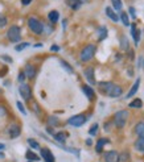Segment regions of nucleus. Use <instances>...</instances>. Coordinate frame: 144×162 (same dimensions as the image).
I'll return each instance as SVG.
<instances>
[{
  "instance_id": "1",
  "label": "nucleus",
  "mask_w": 144,
  "mask_h": 162,
  "mask_svg": "<svg viewBox=\"0 0 144 162\" xmlns=\"http://www.w3.org/2000/svg\"><path fill=\"white\" fill-rule=\"evenodd\" d=\"M99 88L104 95L110 96V98H119L122 95V88L114 85L112 82H101L99 83Z\"/></svg>"
},
{
  "instance_id": "2",
  "label": "nucleus",
  "mask_w": 144,
  "mask_h": 162,
  "mask_svg": "<svg viewBox=\"0 0 144 162\" xmlns=\"http://www.w3.org/2000/svg\"><path fill=\"white\" fill-rule=\"evenodd\" d=\"M128 120V111L126 109H122V111H118L114 115V123L118 128H123L126 125V123Z\"/></svg>"
},
{
  "instance_id": "3",
  "label": "nucleus",
  "mask_w": 144,
  "mask_h": 162,
  "mask_svg": "<svg viewBox=\"0 0 144 162\" xmlns=\"http://www.w3.org/2000/svg\"><path fill=\"white\" fill-rule=\"evenodd\" d=\"M94 54H95V46L94 45H86L82 49V51H81L79 58L82 62H89L90 60H93Z\"/></svg>"
},
{
  "instance_id": "4",
  "label": "nucleus",
  "mask_w": 144,
  "mask_h": 162,
  "mask_svg": "<svg viewBox=\"0 0 144 162\" xmlns=\"http://www.w3.org/2000/svg\"><path fill=\"white\" fill-rule=\"evenodd\" d=\"M28 27L29 29L36 34H41L42 29H44V24L41 21H39L36 17H29L28 18Z\"/></svg>"
},
{
  "instance_id": "5",
  "label": "nucleus",
  "mask_w": 144,
  "mask_h": 162,
  "mask_svg": "<svg viewBox=\"0 0 144 162\" xmlns=\"http://www.w3.org/2000/svg\"><path fill=\"white\" fill-rule=\"evenodd\" d=\"M7 36L11 42H17V41H20V38H21V30L17 25H12L7 32Z\"/></svg>"
},
{
  "instance_id": "6",
  "label": "nucleus",
  "mask_w": 144,
  "mask_h": 162,
  "mask_svg": "<svg viewBox=\"0 0 144 162\" xmlns=\"http://www.w3.org/2000/svg\"><path fill=\"white\" fill-rule=\"evenodd\" d=\"M67 123L73 127H82L85 123H86V116L79 113V115H76V116H72L70 119L67 120Z\"/></svg>"
},
{
  "instance_id": "7",
  "label": "nucleus",
  "mask_w": 144,
  "mask_h": 162,
  "mask_svg": "<svg viewBox=\"0 0 144 162\" xmlns=\"http://www.w3.org/2000/svg\"><path fill=\"white\" fill-rule=\"evenodd\" d=\"M19 92H20L21 98L25 100H29L30 96H32V90H30V86L27 85V83H21L20 87H19Z\"/></svg>"
},
{
  "instance_id": "8",
  "label": "nucleus",
  "mask_w": 144,
  "mask_h": 162,
  "mask_svg": "<svg viewBox=\"0 0 144 162\" xmlns=\"http://www.w3.org/2000/svg\"><path fill=\"white\" fill-rule=\"evenodd\" d=\"M104 161L106 162H119L120 157H119V153L115 150H110L104 154Z\"/></svg>"
},
{
  "instance_id": "9",
  "label": "nucleus",
  "mask_w": 144,
  "mask_h": 162,
  "mask_svg": "<svg viewBox=\"0 0 144 162\" xmlns=\"http://www.w3.org/2000/svg\"><path fill=\"white\" fill-rule=\"evenodd\" d=\"M41 157L44 158V162H56V158H54L53 153L49 150L48 148L41 149Z\"/></svg>"
},
{
  "instance_id": "10",
  "label": "nucleus",
  "mask_w": 144,
  "mask_h": 162,
  "mask_svg": "<svg viewBox=\"0 0 144 162\" xmlns=\"http://www.w3.org/2000/svg\"><path fill=\"white\" fill-rule=\"evenodd\" d=\"M83 74L86 76V79L87 82L90 83V85H95V79H94V67H87L85 71H83Z\"/></svg>"
},
{
  "instance_id": "11",
  "label": "nucleus",
  "mask_w": 144,
  "mask_h": 162,
  "mask_svg": "<svg viewBox=\"0 0 144 162\" xmlns=\"http://www.w3.org/2000/svg\"><path fill=\"white\" fill-rule=\"evenodd\" d=\"M8 132H9V136H11L12 138H16V137H19V136H20L21 129H20V127H19L17 124H12V125L9 127V129H8Z\"/></svg>"
},
{
  "instance_id": "12",
  "label": "nucleus",
  "mask_w": 144,
  "mask_h": 162,
  "mask_svg": "<svg viewBox=\"0 0 144 162\" xmlns=\"http://www.w3.org/2000/svg\"><path fill=\"white\" fill-rule=\"evenodd\" d=\"M131 36L134 37V41L137 45L140 40V30L136 29V24H131Z\"/></svg>"
},
{
  "instance_id": "13",
  "label": "nucleus",
  "mask_w": 144,
  "mask_h": 162,
  "mask_svg": "<svg viewBox=\"0 0 144 162\" xmlns=\"http://www.w3.org/2000/svg\"><path fill=\"white\" fill-rule=\"evenodd\" d=\"M83 2H85V0H66V4H67L72 9H78L81 5H82Z\"/></svg>"
},
{
  "instance_id": "14",
  "label": "nucleus",
  "mask_w": 144,
  "mask_h": 162,
  "mask_svg": "<svg viewBox=\"0 0 144 162\" xmlns=\"http://www.w3.org/2000/svg\"><path fill=\"white\" fill-rule=\"evenodd\" d=\"M135 148L136 150H139L140 153L144 154V136H139V138L135 141Z\"/></svg>"
},
{
  "instance_id": "15",
  "label": "nucleus",
  "mask_w": 144,
  "mask_h": 162,
  "mask_svg": "<svg viewBox=\"0 0 144 162\" xmlns=\"http://www.w3.org/2000/svg\"><path fill=\"white\" fill-rule=\"evenodd\" d=\"M82 90H83V92H85V95L89 98L90 100H93L94 98H95V92H94V90L90 87V86H82Z\"/></svg>"
},
{
  "instance_id": "16",
  "label": "nucleus",
  "mask_w": 144,
  "mask_h": 162,
  "mask_svg": "<svg viewBox=\"0 0 144 162\" xmlns=\"http://www.w3.org/2000/svg\"><path fill=\"white\" fill-rule=\"evenodd\" d=\"M139 86H140V79H136V82L134 83V86L131 87V90L128 91V94H127L126 98H127V99H130L131 96H134V95L136 94V91H137V88H139Z\"/></svg>"
},
{
  "instance_id": "17",
  "label": "nucleus",
  "mask_w": 144,
  "mask_h": 162,
  "mask_svg": "<svg viewBox=\"0 0 144 162\" xmlns=\"http://www.w3.org/2000/svg\"><path fill=\"white\" fill-rule=\"evenodd\" d=\"M25 75L29 78V79H33L35 75H36V70L32 65H27L25 66Z\"/></svg>"
},
{
  "instance_id": "18",
  "label": "nucleus",
  "mask_w": 144,
  "mask_h": 162,
  "mask_svg": "<svg viewBox=\"0 0 144 162\" xmlns=\"http://www.w3.org/2000/svg\"><path fill=\"white\" fill-rule=\"evenodd\" d=\"M109 140L107 138H101V140H99L98 142H97V153H102V150H103V146L106 145V144H109Z\"/></svg>"
},
{
  "instance_id": "19",
  "label": "nucleus",
  "mask_w": 144,
  "mask_h": 162,
  "mask_svg": "<svg viewBox=\"0 0 144 162\" xmlns=\"http://www.w3.org/2000/svg\"><path fill=\"white\" fill-rule=\"evenodd\" d=\"M106 15H107V17H110L112 21H115V23H116V21H119V17H118V15H116L115 12L112 11L110 7L106 8Z\"/></svg>"
},
{
  "instance_id": "20",
  "label": "nucleus",
  "mask_w": 144,
  "mask_h": 162,
  "mask_svg": "<svg viewBox=\"0 0 144 162\" xmlns=\"http://www.w3.org/2000/svg\"><path fill=\"white\" fill-rule=\"evenodd\" d=\"M48 17H49V20H51L53 24H56L58 21V18H60V13L57 11H51V12H49V15H48Z\"/></svg>"
},
{
  "instance_id": "21",
  "label": "nucleus",
  "mask_w": 144,
  "mask_h": 162,
  "mask_svg": "<svg viewBox=\"0 0 144 162\" xmlns=\"http://www.w3.org/2000/svg\"><path fill=\"white\" fill-rule=\"evenodd\" d=\"M106 37H107V29H106L104 27H102L101 29L98 30V40L102 41V40H104Z\"/></svg>"
},
{
  "instance_id": "22",
  "label": "nucleus",
  "mask_w": 144,
  "mask_h": 162,
  "mask_svg": "<svg viewBox=\"0 0 144 162\" xmlns=\"http://www.w3.org/2000/svg\"><path fill=\"white\" fill-rule=\"evenodd\" d=\"M135 132L137 136H144V123H139L135 127Z\"/></svg>"
},
{
  "instance_id": "23",
  "label": "nucleus",
  "mask_w": 144,
  "mask_h": 162,
  "mask_svg": "<svg viewBox=\"0 0 144 162\" xmlns=\"http://www.w3.org/2000/svg\"><path fill=\"white\" fill-rule=\"evenodd\" d=\"M54 140L58 141V142H65V140H66V134L62 133V132L56 133V134H54Z\"/></svg>"
},
{
  "instance_id": "24",
  "label": "nucleus",
  "mask_w": 144,
  "mask_h": 162,
  "mask_svg": "<svg viewBox=\"0 0 144 162\" xmlns=\"http://www.w3.org/2000/svg\"><path fill=\"white\" fill-rule=\"evenodd\" d=\"M25 157H27V159H29V161H39V159H40L39 155L35 154L33 152H27Z\"/></svg>"
},
{
  "instance_id": "25",
  "label": "nucleus",
  "mask_w": 144,
  "mask_h": 162,
  "mask_svg": "<svg viewBox=\"0 0 144 162\" xmlns=\"http://www.w3.org/2000/svg\"><path fill=\"white\" fill-rule=\"evenodd\" d=\"M141 106H143L141 99H135L134 102H131V103H130V107H131V108H140Z\"/></svg>"
},
{
  "instance_id": "26",
  "label": "nucleus",
  "mask_w": 144,
  "mask_h": 162,
  "mask_svg": "<svg viewBox=\"0 0 144 162\" xmlns=\"http://www.w3.org/2000/svg\"><path fill=\"white\" fill-rule=\"evenodd\" d=\"M111 3H112V5H114V8H115L116 11H120L122 7H123L122 0H111Z\"/></svg>"
},
{
  "instance_id": "27",
  "label": "nucleus",
  "mask_w": 144,
  "mask_h": 162,
  "mask_svg": "<svg viewBox=\"0 0 144 162\" xmlns=\"http://www.w3.org/2000/svg\"><path fill=\"white\" fill-rule=\"evenodd\" d=\"M120 18H122L123 24L126 25V27H128V25H130V20H128V15L126 13V12H122V13H120Z\"/></svg>"
},
{
  "instance_id": "28",
  "label": "nucleus",
  "mask_w": 144,
  "mask_h": 162,
  "mask_svg": "<svg viewBox=\"0 0 144 162\" xmlns=\"http://www.w3.org/2000/svg\"><path fill=\"white\" fill-rule=\"evenodd\" d=\"M61 65H62V66H64V69L65 70H67V73H73V69H72V66H70V65H69L67 62H65V61H61Z\"/></svg>"
},
{
  "instance_id": "29",
  "label": "nucleus",
  "mask_w": 144,
  "mask_h": 162,
  "mask_svg": "<svg viewBox=\"0 0 144 162\" xmlns=\"http://www.w3.org/2000/svg\"><path fill=\"white\" fill-rule=\"evenodd\" d=\"M28 46H29L28 42H23V44H20V45H17L15 49H16V51H21L23 49H25V48H28Z\"/></svg>"
},
{
  "instance_id": "30",
  "label": "nucleus",
  "mask_w": 144,
  "mask_h": 162,
  "mask_svg": "<svg viewBox=\"0 0 144 162\" xmlns=\"http://www.w3.org/2000/svg\"><path fill=\"white\" fill-rule=\"evenodd\" d=\"M98 124H93L91 125V128H90V131H89V133L91 134V136H94V134H97V132H98Z\"/></svg>"
},
{
  "instance_id": "31",
  "label": "nucleus",
  "mask_w": 144,
  "mask_h": 162,
  "mask_svg": "<svg viewBox=\"0 0 144 162\" xmlns=\"http://www.w3.org/2000/svg\"><path fill=\"white\" fill-rule=\"evenodd\" d=\"M28 144H29L30 146H32L33 149H39V148H40V146H39V144H37V142H36L35 140H32V138H29V140H28Z\"/></svg>"
},
{
  "instance_id": "32",
  "label": "nucleus",
  "mask_w": 144,
  "mask_h": 162,
  "mask_svg": "<svg viewBox=\"0 0 144 162\" xmlns=\"http://www.w3.org/2000/svg\"><path fill=\"white\" fill-rule=\"evenodd\" d=\"M7 25V18H5L3 15H0V28H3Z\"/></svg>"
},
{
  "instance_id": "33",
  "label": "nucleus",
  "mask_w": 144,
  "mask_h": 162,
  "mask_svg": "<svg viewBox=\"0 0 144 162\" xmlns=\"http://www.w3.org/2000/svg\"><path fill=\"white\" fill-rule=\"evenodd\" d=\"M128 48V42H127V38L126 37H122V49H124V50H126Z\"/></svg>"
},
{
  "instance_id": "34",
  "label": "nucleus",
  "mask_w": 144,
  "mask_h": 162,
  "mask_svg": "<svg viewBox=\"0 0 144 162\" xmlns=\"http://www.w3.org/2000/svg\"><path fill=\"white\" fill-rule=\"evenodd\" d=\"M17 108L20 109V112H21L23 115H27V111H25V108H24V106L21 104L20 102H17Z\"/></svg>"
},
{
  "instance_id": "35",
  "label": "nucleus",
  "mask_w": 144,
  "mask_h": 162,
  "mask_svg": "<svg viewBox=\"0 0 144 162\" xmlns=\"http://www.w3.org/2000/svg\"><path fill=\"white\" fill-rule=\"evenodd\" d=\"M49 123H51L52 125H57V124H58L57 119H56V118H53V116H51V118H49Z\"/></svg>"
},
{
  "instance_id": "36",
  "label": "nucleus",
  "mask_w": 144,
  "mask_h": 162,
  "mask_svg": "<svg viewBox=\"0 0 144 162\" xmlns=\"http://www.w3.org/2000/svg\"><path fill=\"white\" fill-rule=\"evenodd\" d=\"M24 79H25V73H20L19 74V82H23Z\"/></svg>"
},
{
  "instance_id": "37",
  "label": "nucleus",
  "mask_w": 144,
  "mask_h": 162,
  "mask_svg": "<svg viewBox=\"0 0 144 162\" xmlns=\"http://www.w3.org/2000/svg\"><path fill=\"white\" fill-rule=\"evenodd\" d=\"M30 2H32V0H21L23 5H29V4H30Z\"/></svg>"
},
{
  "instance_id": "38",
  "label": "nucleus",
  "mask_w": 144,
  "mask_h": 162,
  "mask_svg": "<svg viewBox=\"0 0 144 162\" xmlns=\"http://www.w3.org/2000/svg\"><path fill=\"white\" fill-rule=\"evenodd\" d=\"M51 50H52V51H58V50H60V48L57 46V45H53V46L51 48Z\"/></svg>"
},
{
  "instance_id": "39",
  "label": "nucleus",
  "mask_w": 144,
  "mask_h": 162,
  "mask_svg": "<svg viewBox=\"0 0 144 162\" xmlns=\"http://www.w3.org/2000/svg\"><path fill=\"white\" fill-rule=\"evenodd\" d=\"M2 58H3V60H5L7 62H12V60H11V58H8V55H3Z\"/></svg>"
},
{
  "instance_id": "40",
  "label": "nucleus",
  "mask_w": 144,
  "mask_h": 162,
  "mask_svg": "<svg viewBox=\"0 0 144 162\" xmlns=\"http://www.w3.org/2000/svg\"><path fill=\"white\" fill-rule=\"evenodd\" d=\"M130 12H131V16H132V17H136V15H135V9H134V8H130Z\"/></svg>"
},
{
  "instance_id": "41",
  "label": "nucleus",
  "mask_w": 144,
  "mask_h": 162,
  "mask_svg": "<svg viewBox=\"0 0 144 162\" xmlns=\"http://www.w3.org/2000/svg\"><path fill=\"white\" fill-rule=\"evenodd\" d=\"M86 144H87V145H91V144H93V142H91V140L89 138V140H86Z\"/></svg>"
},
{
  "instance_id": "42",
  "label": "nucleus",
  "mask_w": 144,
  "mask_h": 162,
  "mask_svg": "<svg viewBox=\"0 0 144 162\" xmlns=\"http://www.w3.org/2000/svg\"><path fill=\"white\" fill-rule=\"evenodd\" d=\"M4 148H5V146H4V144H0V150H3Z\"/></svg>"
},
{
  "instance_id": "43",
  "label": "nucleus",
  "mask_w": 144,
  "mask_h": 162,
  "mask_svg": "<svg viewBox=\"0 0 144 162\" xmlns=\"http://www.w3.org/2000/svg\"><path fill=\"white\" fill-rule=\"evenodd\" d=\"M0 157H2V158H3V157H4V154H3V153H0Z\"/></svg>"
},
{
  "instance_id": "44",
  "label": "nucleus",
  "mask_w": 144,
  "mask_h": 162,
  "mask_svg": "<svg viewBox=\"0 0 144 162\" xmlns=\"http://www.w3.org/2000/svg\"><path fill=\"white\" fill-rule=\"evenodd\" d=\"M29 162H32V161H29Z\"/></svg>"
}]
</instances>
